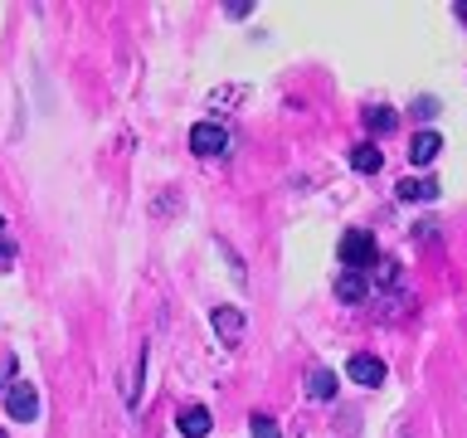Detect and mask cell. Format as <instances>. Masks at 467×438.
Listing matches in <instances>:
<instances>
[{
	"instance_id": "cell-8",
	"label": "cell",
	"mask_w": 467,
	"mask_h": 438,
	"mask_svg": "<svg viewBox=\"0 0 467 438\" xmlns=\"http://www.w3.org/2000/svg\"><path fill=\"white\" fill-rule=\"evenodd\" d=\"M350 171H360V175H375V171H385V151H379L375 141H360V146H350Z\"/></svg>"
},
{
	"instance_id": "cell-12",
	"label": "cell",
	"mask_w": 467,
	"mask_h": 438,
	"mask_svg": "<svg viewBox=\"0 0 467 438\" xmlns=\"http://www.w3.org/2000/svg\"><path fill=\"white\" fill-rule=\"evenodd\" d=\"M306 394H312V400H321V404L336 400V375L321 370V365H317V370H306Z\"/></svg>"
},
{
	"instance_id": "cell-2",
	"label": "cell",
	"mask_w": 467,
	"mask_h": 438,
	"mask_svg": "<svg viewBox=\"0 0 467 438\" xmlns=\"http://www.w3.org/2000/svg\"><path fill=\"white\" fill-rule=\"evenodd\" d=\"M190 151L195 156H224L229 151V131L219 122H195L190 127Z\"/></svg>"
},
{
	"instance_id": "cell-18",
	"label": "cell",
	"mask_w": 467,
	"mask_h": 438,
	"mask_svg": "<svg viewBox=\"0 0 467 438\" xmlns=\"http://www.w3.org/2000/svg\"><path fill=\"white\" fill-rule=\"evenodd\" d=\"M224 15H229V20H244V15H254V0H229Z\"/></svg>"
},
{
	"instance_id": "cell-1",
	"label": "cell",
	"mask_w": 467,
	"mask_h": 438,
	"mask_svg": "<svg viewBox=\"0 0 467 438\" xmlns=\"http://www.w3.org/2000/svg\"><path fill=\"white\" fill-rule=\"evenodd\" d=\"M336 254H341V263L350 273H360V268H370V263L379 258V244H375L370 229H346L341 244H336Z\"/></svg>"
},
{
	"instance_id": "cell-3",
	"label": "cell",
	"mask_w": 467,
	"mask_h": 438,
	"mask_svg": "<svg viewBox=\"0 0 467 438\" xmlns=\"http://www.w3.org/2000/svg\"><path fill=\"white\" fill-rule=\"evenodd\" d=\"M5 409H10L15 423H29V419L39 414V390L29 385V380H15V385L5 390Z\"/></svg>"
},
{
	"instance_id": "cell-20",
	"label": "cell",
	"mask_w": 467,
	"mask_h": 438,
	"mask_svg": "<svg viewBox=\"0 0 467 438\" xmlns=\"http://www.w3.org/2000/svg\"><path fill=\"white\" fill-rule=\"evenodd\" d=\"M452 15H458V20L467 25V0H458V5H452Z\"/></svg>"
},
{
	"instance_id": "cell-9",
	"label": "cell",
	"mask_w": 467,
	"mask_h": 438,
	"mask_svg": "<svg viewBox=\"0 0 467 438\" xmlns=\"http://www.w3.org/2000/svg\"><path fill=\"white\" fill-rule=\"evenodd\" d=\"M438 151H443V137H438V131H419V137L409 141V161H414V166L438 161Z\"/></svg>"
},
{
	"instance_id": "cell-7",
	"label": "cell",
	"mask_w": 467,
	"mask_h": 438,
	"mask_svg": "<svg viewBox=\"0 0 467 438\" xmlns=\"http://www.w3.org/2000/svg\"><path fill=\"white\" fill-rule=\"evenodd\" d=\"M394 127H400V112L394 108H385V102H370V108H365V131H370V137H389Z\"/></svg>"
},
{
	"instance_id": "cell-19",
	"label": "cell",
	"mask_w": 467,
	"mask_h": 438,
	"mask_svg": "<svg viewBox=\"0 0 467 438\" xmlns=\"http://www.w3.org/2000/svg\"><path fill=\"white\" fill-rule=\"evenodd\" d=\"M438 112V98H419L414 102V117H433Z\"/></svg>"
},
{
	"instance_id": "cell-4",
	"label": "cell",
	"mask_w": 467,
	"mask_h": 438,
	"mask_svg": "<svg viewBox=\"0 0 467 438\" xmlns=\"http://www.w3.org/2000/svg\"><path fill=\"white\" fill-rule=\"evenodd\" d=\"M350 380L356 385H365V390H375V385H385V360L379 356H370V350H360V356H350Z\"/></svg>"
},
{
	"instance_id": "cell-21",
	"label": "cell",
	"mask_w": 467,
	"mask_h": 438,
	"mask_svg": "<svg viewBox=\"0 0 467 438\" xmlns=\"http://www.w3.org/2000/svg\"><path fill=\"white\" fill-rule=\"evenodd\" d=\"M0 438H5V433H0Z\"/></svg>"
},
{
	"instance_id": "cell-10",
	"label": "cell",
	"mask_w": 467,
	"mask_h": 438,
	"mask_svg": "<svg viewBox=\"0 0 467 438\" xmlns=\"http://www.w3.org/2000/svg\"><path fill=\"white\" fill-rule=\"evenodd\" d=\"M336 297L350 302V307H360L365 297H370V283H365V273H341V277H336Z\"/></svg>"
},
{
	"instance_id": "cell-6",
	"label": "cell",
	"mask_w": 467,
	"mask_h": 438,
	"mask_svg": "<svg viewBox=\"0 0 467 438\" xmlns=\"http://www.w3.org/2000/svg\"><path fill=\"white\" fill-rule=\"evenodd\" d=\"M214 331H219V341L224 346H239V336H244V312L239 307H214Z\"/></svg>"
},
{
	"instance_id": "cell-17",
	"label": "cell",
	"mask_w": 467,
	"mask_h": 438,
	"mask_svg": "<svg viewBox=\"0 0 467 438\" xmlns=\"http://www.w3.org/2000/svg\"><path fill=\"white\" fill-rule=\"evenodd\" d=\"M10 385H15V356L0 350V390H10Z\"/></svg>"
},
{
	"instance_id": "cell-15",
	"label": "cell",
	"mask_w": 467,
	"mask_h": 438,
	"mask_svg": "<svg viewBox=\"0 0 467 438\" xmlns=\"http://www.w3.org/2000/svg\"><path fill=\"white\" fill-rule=\"evenodd\" d=\"M15 268V239L5 234V219H0V273Z\"/></svg>"
},
{
	"instance_id": "cell-16",
	"label": "cell",
	"mask_w": 467,
	"mask_h": 438,
	"mask_svg": "<svg viewBox=\"0 0 467 438\" xmlns=\"http://www.w3.org/2000/svg\"><path fill=\"white\" fill-rule=\"evenodd\" d=\"M248 433H254V438H283V433H277V423H273L268 414H254V419H248Z\"/></svg>"
},
{
	"instance_id": "cell-11",
	"label": "cell",
	"mask_w": 467,
	"mask_h": 438,
	"mask_svg": "<svg viewBox=\"0 0 467 438\" xmlns=\"http://www.w3.org/2000/svg\"><path fill=\"white\" fill-rule=\"evenodd\" d=\"M394 195L400 200H438V181L433 175H409V181L394 185Z\"/></svg>"
},
{
	"instance_id": "cell-14",
	"label": "cell",
	"mask_w": 467,
	"mask_h": 438,
	"mask_svg": "<svg viewBox=\"0 0 467 438\" xmlns=\"http://www.w3.org/2000/svg\"><path fill=\"white\" fill-rule=\"evenodd\" d=\"M244 98H248V88H244V83H234V88H214V93H210L214 108H234V102H244Z\"/></svg>"
},
{
	"instance_id": "cell-5",
	"label": "cell",
	"mask_w": 467,
	"mask_h": 438,
	"mask_svg": "<svg viewBox=\"0 0 467 438\" xmlns=\"http://www.w3.org/2000/svg\"><path fill=\"white\" fill-rule=\"evenodd\" d=\"M175 429H181L185 438H210L214 419H210V409H204V404H185L181 414H175Z\"/></svg>"
},
{
	"instance_id": "cell-13",
	"label": "cell",
	"mask_w": 467,
	"mask_h": 438,
	"mask_svg": "<svg viewBox=\"0 0 467 438\" xmlns=\"http://www.w3.org/2000/svg\"><path fill=\"white\" fill-rule=\"evenodd\" d=\"M146 360H151V341H141L137 350V370H131V385H127V409L141 404V380H146Z\"/></svg>"
}]
</instances>
